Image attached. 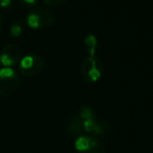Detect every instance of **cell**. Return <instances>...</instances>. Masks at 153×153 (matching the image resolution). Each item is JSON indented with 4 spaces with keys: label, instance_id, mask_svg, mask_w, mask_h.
Segmentation results:
<instances>
[{
    "label": "cell",
    "instance_id": "1",
    "mask_svg": "<svg viewBox=\"0 0 153 153\" xmlns=\"http://www.w3.org/2000/svg\"><path fill=\"white\" fill-rule=\"evenodd\" d=\"M20 80L14 69L3 67L0 69V96L8 97L18 91Z\"/></svg>",
    "mask_w": 153,
    "mask_h": 153
},
{
    "label": "cell",
    "instance_id": "2",
    "mask_svg": "<svg viewBox=\"0 0 153 153\" xmlns=\"http://www.w3.org/2000/svg\"><path fill=\"white\" fill-rule=\"evenodd\" d=\"M75 149L78 153H105V146L94 135H81L75 141Z\"/></svg>",
    "mask_w": 153,
    "mask_h": 153
},
{
    "label": "cell",
    "instance_id": "3",
    "mask_svg": "<svg viewBox=\"0 0 153 153\" xmlns=\"http://www.w3.org/2000/svg\"><path fill=\"white\" fill-rule=\"evenodd\" d=\"M103 66L96 56H88L82 62L81 73L88 82H96L102 76Z\"/></svg>",
    "mask_w": 153,
    "mask_h": 153
},
{
    "label": "cell",
    "instance_id": "4",
    "mask_svg": "<svg viewBox=\"0 0 153 153\" xmlns=\"http://www.w3.org/2000/svg\"><path fill=\"white\" fill-rule=\"evenodd\" d=\"M43 68V59L39 55H26L20 61V71L23 75L33 76Z\"/></svg>",
    "mask_w": 153,
    "mask_h": 153
},
{
    "label": "cell",
    "instance_id": "5",
    "mask_svg": "<svg viewBox=\"0 0 153 153\" xmlns=\"http://www.w3.org/2000/svg\"><path fill=\"white\" fill-rule=\"evenodd\" d=\"M68 132L71 137H79L83 132V120L79 116H75L72 118L68 127Z\"/></svg>",
    "mask_w": 153,
    "mask_h": 153
},
{
    "label": "cell",
    "instance_id": "6",
    "mask_svg": "<svg viewBox=\"0 0 153 153\" xmlns=\"http://www.w3.org/2000/svg\"><path fill=\"white\" fill-rule=\"evenodd\" d=\"M97 44H98V41H97V38L95 34L90 33L85 38V46L87 48L88 52H89V56H96Z\"/></svg>",
    "mask_w": 153,
    "mask_h": 153
},
{
    "label": "cell",
    "instance_id": "7",
    "mask_svg": "<svg viewBox=\"0 0 153 153\" xmlns=\"http://www.w3.org/2000/svg\"><path fill=\"white\" fill-rule=\"evenodd\" d=\"M79 117L85 121V120H89V119H93L94 118V113L89 106H83L82 108L80 109V113H79Z\"/></svg>",
    "mask_w": 153,
    "mask_h": 153
},
{
    "label": "cell",
    "instance_id": "8",
    "mask_svg": "<svg viewBox=\"0 0 153 153\" xmlns=\"http://www.w3.org/2000/svg\"><path fill=\"white\" fill-rule=\"evenodd\" d=\"M27 22L31 27H39L40 26V17L36 12L30 13L27 17Z\"/></svg>",
    "mask_w": 153,
    "mask_h": 153
},
{
    "label": "cell",
    "instance_id": "9",
    "mask_svg": "<svg viewBox=\"0 0 153 153\" xmlns=\"http://www.w3.org/2000/svg\"><path fill=\"white\" fill-rule=\"evenodd\" d=\"M21 31H22V28H21V25L19 23L13 24L12 29H10V32H12L13 36H18V34L21 33Z\"/></svg>",
    "mask_w": 153,
    "mask_h": 153
},
{
    "label": "cell",
    "instance_id": "10",
    "mask_svg": "<svg viewBox=\"0 0 153 153\" xmlns=\"http://www.w3.org/2000/svg\"><path fill=\"white\" fill-rule=\"evenodd\" d=\"M10 1L12 0H0V3H1L2 6H7L10 3Z\"/></svg>",
    "mask_w": 153,
    "mask_h": 153
},
{
    "label": "cell",
    "instance_id": "11",
    "mask_svg": "<svg viewBox=\"0 0 153 153\" xmlns=\"http://www.w3.org/2000/svg\"><path fill=\"white\" fill-rule=\"evenodd\" d=\"M26 2H29V3H32V2H34V0H25Z\"/></svg>",
    "mask_w": 153,
    "mask_h": 153
},
{
    "label": "cell",
    "instance_id": "12",
    "mask_svg": "<svg viewBox=\"0 0 153 153\" xmlns=\"http://www.w3.org/2000/svg\"><path fill=\"white\" fill-rule=\"evenodd\" d=\"M52 1H53V0H50V2H52ZM57 1H59V0H57ZM62 1H64V0H62Z\"/></svg>",
    "mask_w": 153,
    "mask_h": 153
}]
</instances>
